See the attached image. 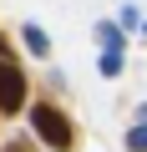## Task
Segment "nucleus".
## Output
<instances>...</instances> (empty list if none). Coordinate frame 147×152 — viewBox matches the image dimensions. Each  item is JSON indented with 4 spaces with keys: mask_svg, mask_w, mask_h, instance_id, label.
I'll use <instances>...</instances> for the list:
<instances>
[{
    "mask_svg": "<svg viewBox=\"0 0 147 152\" xmlns=\"http://www.w3.org/2000/svg\"><path fill=\"white\" fill-rule=\"evenodd\" d=\"M97 66H102V76H122L127 56H122V51H102V61H97Z\"/></svg>",
    "mask_w": 147,
    "mask_h": 152,
    "instance_id": "nucleus-5",
    "label": "nucleus"
},
{
    "mask_svg": "<svg viewBox=\"0 0 147 152\" xmlns=\"http://www.w3.org/2000/svg\"><path fill=\"white\" fill-rule=\"evenodd\" d=\"M137 127H147V107H142V112H137Z\"/></svg>",
    "mask_w": 147,
    "mask_h": 152,
    "instance_id": "nucleus-8",
    "label": "nucleus"
},
{
    "mask_svg": "<svg viewBox=\"0 0 147 152\" xmlns=\"http://www.w3.org/2000/svg\"><path fill=\"white\" fill-rule=\"evenodd\" d=\"M0 56H5V36H0Z\"/></svg>",
    "mask_w": 147,
    "mask_h": 152,
    "instance_id": "nucleus-9",
    "label": "nucleus"
},
{
    "mask_svg": "<svg viewBox=\"0 0 147 152\" xmlns=\"http://www.w3.org/2000/svg\"><path fill=\"white\" fill-rule=\"evenodd\" d=\"M26 46H31L36 56H46V51H51V36H46L41 26H26Z\"/></svg>",
    "mask_w": 147,
    "mask_h": 152,
    "instance_id": "nucleus-4",
    "label": "nucleus"
},
{
    "mask_svg": "<svg viewBox=\"0 0 147 152\" xmlns=\"http://www.w3.org/2000/svg\"><path fill=\"white\" fill-rule=\"evenodd\" d=\"M127 152H147V127H132L127 132Z\"/></svg>",
    "mask_w": 147,
    "mask_h": 152,
    "instance_id": "nucleus-6",
    "label": "nucleus"
},
{
    "mask_svg": "<svg viewBox=\"0 0 147 152\" xmlns=\"http://www.w3.org/2000/svg\"><path fill=\"white\" fill-rule=\"evenodd\" d=\"M26 107V71L10 61V56H0V112H20Z\"/></svg>",
    "mask_w": 147,
    "mask_h": 152,
    "instance_id": "nucleus-2",
    "label": "nucleus"
},
{
    "mask_svg": "<svg viewBox=\"0 0 147 152\" xmlns=\"http://www.w3.org/2000/svg\"><path fill=\"white\" fill-rule=\"evenodd\" d=\"M5 152H31V142H26V137H15V142H5Z\"/></svg>",
    "mask_w": 147,
    "mask_h": 152,
    "instance_id": "nucleus-7",
    "label": "nucleus"
},
{
    "mask_svg": "<svg viewBox=\"0 0 147 152\" xmlns=\"http://www.w3.org/2000/svg\"><path fill=\"white\" fill-rule=\"evenodd\" d=\"M142 36H147V26H142Z\"/></svg>",
    "mask_w": 147,
    "mask_h": 152,
    "instance_id": "nucleus-10",
    "label": "nucleus"
},
{
    "mask_svg": "<svg viewBox=\"0 0 147 152\" xmlns=\"http://www.w3.org/2000/svg\"><path fill=\"white\" fill-rule=\"evenodd\" d=\"M97 41H102V51H122V31H117L112 20H102V26H97Z\"/></svg>",
    "mask_w": 147,
    "mask_h": 152,
    "instance_id": "nucleus-3",
    "label": "nucleus"
},
{
    "mask_svg": "<svg viewBox=\"0 0 147 152\" xmlns=\"http://www.w3.org/2000/svg\"><path fill=\"white\" fill-rule=\"evenodd\" d=\"M31 132H36L46 147H56V152H71V147H76L71 117H66L61 107H51V102H36V107H31Z\"/></svg>",
    "mask_w": 147,
    "mask_h": 152,
    "instance_id": "nucleus-1",
    "label": "nucleus"
}]
</instances>
